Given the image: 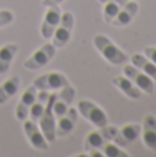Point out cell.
<instances>
[{"mask_svg": "<svg viewBox=\"0 0 156 157\" xmlns=\"http://www.w3.org/2000/svg\"><path fill=\"white\" fill-rule=\"evenodd\" d=\"M94 46L99 51V54L112 65H123L129 61V57L109 37L104 35H97L94 37Z\"/></svg>", "mask_w": 156, "mask_h": 157, "instance_id": "6da1fadb", "label": "cell"}, {"mask_svg": "<svg viewBox=\"0 0 156 157\" xmlns=\"http://www.w3.org/2000/svg\"><path fill=\"white\" fill-rule=\"evenodd\" d=\"M77 110L79 113L84 117L87 121H90L94 127L102 128L108 124V117L105 114V112L99 108L98 105H96L94 102L87 99H82L77 103Z\"/></svg>", "mask_w": 156, "mask_h": 157, "instance_id": "7a4b0ae2", "label": "cell"}, {"mask_svg": "<svg viewBox=\"0 0 156 157\" xmlns=\"http://www.w3.org/2000/svg\"><path fill=\"white\" fill-rule=\"evenodd\" d=\"M55 52H57V48L53 43H46L40 47L39 50H36L30 58H28L24 62V68L28 69V71H37V69H41L43 66H46L50 61L54 58Z\"/></svg>", "mask_w": 156, "mask_h": 157, "instance_id": "3957f363", "label": "cell"}, {"mask_svg": "<svg viewBox=\"0 0 156 157\" xmlns=\"http://www.w3.org/2000/svg\"><path fill=\"white\" fill-rule=\"evenodd\" d=\"M73 14L66 11L61 15V21L58 24L57 29H55L54 35H53V44L55 46V48H62L69 43L72 36V30H73Z\"/></svg>", "mask_w": 156, "mask_h": 157, "instance_id": "277c9868", "label": "cell"}, {"mask_svg": "<svg viewBox=\"0 0 156 157\" xmlns=\"http://www.w3.org/2000/svg\"><path fill=\"white\" fill-rule=\"evenodd\" d=\"M55 94H50V98L47 101L46 109H44L41 117L39 119V127H40L41 132H43L44 138L47 139V142L55 141V124H57V117L53 113V102H54Z\"/></svg>", "mask_w": 156, "mask_h": 157, "instance_id": "5b68a950", "label": "cell"}, {"mask_svg": "<svg viewBox=\"0 0 156 157\" xmlns=\"http://www.w3.org/2000/svg\"><path fill=\"white\" fill-rule=\"evenodd\" d=\"M123 73L127 78L133 81L141 91L146 92V94H154L155 91V81L152 80L148 75H145L144 72H141L138 68H135L134 65H124Z\"/></svg>", "mask_w": 156, "mask_h": 157, "instance_id": "8992f818", "label": "cell"}, {"mask_svg": "<svg viewBox=\"0 0 156 157\" xmlns=\"http://www.w3.org/2000/svg\"><path fill=\"white\" fill-rule=\"evenodd\" d=\"M75 94H76V91L71 84L62 87L58 95L55 94L54 102H53V113L55 117H61L68 112V109L71 108L72 102L75 99Z\"/></svg>", "mask_w": 156, "mask_h": 157, "instance_id": "52a82bcc", "label": "cell"}, {"mask_svg": "<svg viewBox=\"0 0 156 157\" xmlns=\"http://www.w3.org/2000/svg\"><path fill=\"white\" fill-rule=\"evenodd\" d=\"M68 78L62 73H58V72H49V73L41 75L37 78H35V81H33V86L37 90H46V91L61 90L62 87L68 86Z\"/></svg>", "mask_w": 156, "mask_h": 157, "instance_id": "ba28073f", "label": "cell"}, {"mask_svg": "<svg viewBox=\"0 0 156 157\" xmlns=\"http://www.w3.org/2000/svg\"><path fill=\"white\" fill-rule=\"evenodd\" d=\"M24 132L26 135L29 144L32 145L35 149L37 150H47L49 147V142L44 138L43 132H41L40 127L37 125V123L33 120H24Z\"/></svg>", "mask_w": 156, "mask_h": 157, "instance_id": "9c48e42d", "label": "cell"}, {"mask_svg": "<svg viewBox=\"0 0 156 157\" xmlns=\"http://www.w3.org/2000/svg\"><path fill=\"white\" fill-rule=\"evenodd\" d=\"M61 8L60 6H53V7H49V10L44 14L43 22H41V28H40V33L43 36V39L46 40H50L54 35L55 29H57L58 24L61 21Z\"/></svg>", "mask_w": 156, "mask_h": 157, "instance_id": "30bf717a", "label": "cell"}, {"mask_svg": "<svg viewBox=\"0 0 156 157\" xmlns=\"http://www.w3.org/2000/svg\"><path fill=\"white\" fill-rule=\"evenodd\" d=\"M36 94H37V88H36L33 84L29 86L24 91V94H22L21 99H19L18 105H17V109H15V117L19 121H24V120L28 119L30 106L33 105V102H35V99H36Z\"/></svg>", "mask_w": 156, "mask_h": 157, "instance_id": "8fae6325", "label": "cell"}, {"mask_svg": "<svg viewBox=\"0 0 156 157\" xmlns=\"http://www.w3.org/2000/svg\"><path fill=\"white\" fill-rule=\"evenodd\" d=\"M77 121V109L69 108L64 116L58 117V121L55 124V136H65L72 132L75 124Z\"/></svg>", "mask_w": 156, "mask_h": 157, "instance_id": "7c38bea8", "label": "cell"}, {"mask_svg": "<svg viewBox=\"0 0 156 157\" xmlns=\"http://www.w3.org/2000/svg\"><path fill=\"white\" fill-rule=\"evenodd\" d=\"M142 142L148 149L156 150V117L154 114H146L144 117L142 127Z\"/></svg>", "mask_w": 156, "mask_h": 157, "instance_id": "4fadbf2b", "label": "cell"}, {"mask_svg": "<svg viewBox=\"0 0 156 157\" xmlns=\"http://www.w3.org/2000/svg\"><path fill=\"white\" fill-rule=\"evenodd\" d=\"M137 11H138L137 0L127 2L126 4H124V7L118 13V15L112 19L111 25H113V26H126V25H129L130 22L133 21V18H134V15L137 14Z\"/></svg>", "mask_w": 156, "mask_h": 157, "instance_id": "5bb4252c", "label": "cell"}, {"mask_svg": "<svg viewBox=\"0 0 156 157\" xmlns=\"http://www.w3.org/2000/svg\"><path fill=\"white\" fill-rule=\"evenodd\" d=\"M50 98V92L46 91V90H37V94H36V99L33 102V105L30 106V110H29V117L30 120L37 123L39 119L41 117L43 114L44 109H46L47 105V101Z\"/></svg>", "mask_w": 156, "mask_h": 157, "instance_id": "9a60e30c", "label": "cell"}, {"mask_svg": "<svg viewBox=\"0 0 156 157\" xmlns=\"http://www.w3.org/2000/svg\"><path fill=\"white\" fill-rule=\"evenodd\" d=\"M112 83L123 92L124 95H127L131 99H138L141 97V90L133 83L130 78H127L126 76H118L112 80Z\"/></svg>", "mask_w": 156, "mask_h": 157, "instance_id": "2e32d148", "label": "cell"}, {"mask_svg": "<svg viewBox=\"0 0 156 157\" xmlns=\"http://www.w3.org/2000/svg\"><path fill=\"white\" fill-rule=\"evenodd\" d=\"M17 51H18V44L15 43H8L0 48V75L8 72Z\"/></svg>", "mask_w": 156, "mask_h": 157, "instance_id": "e0dca14e", "label": "cell"}, {"mask_svg": "<svg viewBox=\"0 0 156 157\" xmlns=\"http://www.w3.org/2000/svg\"><path fill=\"white\" fill-rule=\"evenodd\" d=\"M19 84H21L19 76H11L0 86V105L6 103L10 98H13L18 92Z\"/></svg>", "mask_w": 156, "mask_h": 157, "instance_id": "ac0fdd59", "label": "cell"}, {"mask_svg": "<svg viewBox=\"0 0 156 157\" xmlns=\"http://www.w3.org/2000/svg\"><path fill=\"white\" fill-rule=\"evenodd\" d=\"M131 62L135 68H138L141 72H144L154 81H156V65L149 58H146L142 54H134L131 57Z\"/></svg>", "mask_w": 156, "mask_h": 157, "instance_id": "d6986e66", "label": "cell"}, {"mask_svg": "<svg viewBox=\"0 0 156 157\" xmlns=\"http://www.w3.org/2000/svg\"><path fill=\"white\" fill-rule=\"evenodd\" d=\"M99 131H101L102 136H104L108 142H113V144L119 145V146H122V147H126L127 145H129L126 141H124L123 136H122L120 128L115 127V125H108L107 124L105 127L99 128Z\"/></svg>", "mask_w": 156, "mask_h": 157, "instance_id": "ffe728a7", "label": "cell"}, {"mask_svg": "<svg viewBox=\"0 0 156 157\" xmlns=\"http://www.w3.org/2000/svg\"><path fill=\"white\" fill-rule=\"evenodd\" d=\"M105 144H107V139L102 136L101 131H91L84 139V150L87 153L90 150H102Z\"/></svg>", "mask_w": 156, "mask_h": 157, "instance_id": "44dd1931", "label": "cell"}, {"mask_svg": "<svg viewBox=\"0 0 156 157\" xmlns=\"http://www.w3.org/2000/svg\"><path fill=\"white\" fill-rule=\"evenodd\" d=\"M129 0H108L107 3H104V21L107 24H111L112 19L118 15V13L124 7V4Z\"/></svg>", "mask_w": 156, "mask_h": 157, "instance_id": "7402d4cb", "label": "cell"}, {"mask_svg": "<svg viewBox=\"0 0 156 157\" xmlns=\"http://www.w3.org/2000/svg\"><path fill=\"white\" fill-rule=\"evenodd\" d=\"M120 134L127 144L134 142L141 134V125L140 124H126L124 127L120 128Z\"/></svg>", "mask_w": 156, "mask_h": 157, "instance_id": "603a6c76", "label": "cell"}, {"mask_svg": "<svg viewBox=\"0 0 156 157\" xmlns=\"http://www.w3.org/2000/svg\"><path fill=\"white\" fill-rule=\"evenodd\" d=\"M102 150H104V155L108 157H129V153H126L122 149V146L113 144V142L107 141V144L104 145Z\"/></svg>", "mask_w": 156, "mask_h": 157, "instance_id": "cb8c5ba5", "label": "cell"}, {"mask_svg": "<svg viewBox=\"0 0 156 157\" xmlns=\"http://www.w3.org/2000/svg\"><path fill=\"white\" fill-rule=\"evenodd\" d=\"M14 21V14L8 10H2L0 11V28L10 25Z\"/></svg>", "mask_w": 156, "mask_h": 157, "instance_id": "d4e9b609", "label": "cell"}, {"mask_svg": "<svg viewBox=\"0 0 156 157\" xmlns=\"http://www.w3.org/2000/svg\"><path fill=\"white\" fill-rule=\"evenodd\" d=\"M144 52H145V57L149 58L156 65V47H145Z\"/></svg>", "mask_w": 156, "mask_h": 157, "instance_id": "484cf974", "label": "cell"}, {"mask_svg": "<svg viewBox=\"0 0 156 157\" xmlns=\"http://www.w3.org/2000/svg\"><path fill=\"white\" fill-rule=\"evenodd\" d=\"M62 2L64 0H43L41 4H43L44 7H53V6H60Z\"/></svg>", "mask_w": 156, "mask_h": 157, "instance_id": "4316f807", "label": "cell"}, {"mask_svg": "<svg viewBox=\"0 0 156 157\" xmlns=\"http://www.w3.org/2000/svg\"><path fill=\"white\" fill-rule=\"evenodd\" d=\"M98 2H99V3H107L108 0H98Z\"/></svg>", "mask_w": 156, "mask_h": 157, "instance_id": "83f0119b", "label": "cell"}]
</instances>
